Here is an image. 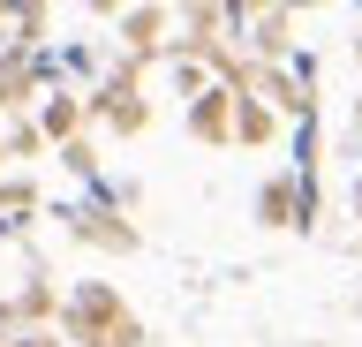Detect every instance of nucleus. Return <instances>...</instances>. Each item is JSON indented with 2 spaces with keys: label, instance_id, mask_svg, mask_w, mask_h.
<instances>
[{
  "label": "nucleus",
  "instance_id": "7ed1b4c3",
  "mask_svg": "<svg viewBox=\"0 0 362 347\" xmlns=\"http://www.w3.org/2000/svg\"><path fill=\"white\" fill-rule=\"evenodd\" d=\"M45 16V0H0V23H16V30H38Z\"/></svg>",
  "mask_w": 362,
  "mask_h": 347
},
{
  "label": "nucleus",
  "instance_id": "f03ea898",
  "mask_svg": "<svg viewBox=\"0 0 362 347\" xmlns=\"http://www.w3.org/2000/svg\"><path fill=\"white\" fill-rule=\"evenodd\" d=\"M197 129H204V136H234V129H226V91H211L197 106Z\"/></svg>",
  "mask_w": 362,
  "mask_h": 347
},
{
  "label": "nucleus",
  "instance_id": "f257e3e1",
  "mask_svg": "<svg viewBox=\"0 0 362 347\" xmlns=\"http://www.w3.org/2000/svg\"><path fill=\"white\" fill-rule=\"evenodd\" d=\"M68 340H90V347H136V317L113 302V287H76V295H68Z\"/></svg>",
  "mask_w": 362,
  "mask_h": 347
},
{
  "label": "nucleus",
  "instance_id": "20e7f679",
  "mask_svg": "<svg viewBox=\"0 0 362 347\" xmlns=\"http://www.w3.org/2000/svg\"><path fill=\"white\" fill-rule=\"evenodd\" d=\"M76 129V106H45V136H68Z\"/></svg>",
  "mask_w": 362,
  "mask_h": 347
}]
</instances>
